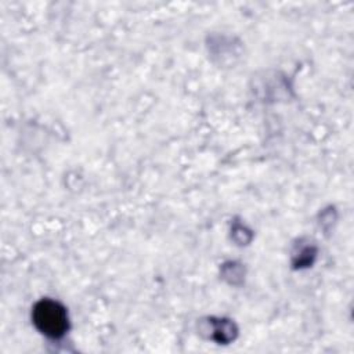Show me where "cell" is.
<instances>
[{
    "instance_id": "obj_1",
    "label": "cell",
    "mask_w": 354,
    "mask_h": 354,
    "mask_svg": "<svg viewBox=\"0 0 354 354\" xmlns=\"http://www.w3.org/2000/svg\"><path fill=\"white\" fill-rule=\"evenodd\" d=\"M33 322L36 328L48 337L58 339L68 329V315L65 308L53 300H41L33 308Z\"/></svg>"
}]
</instances>
